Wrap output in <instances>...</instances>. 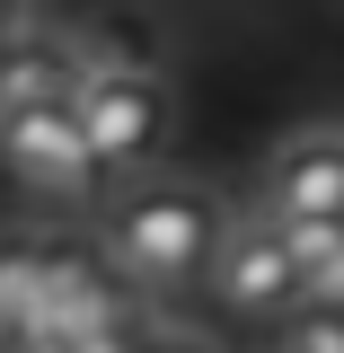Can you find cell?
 <instances>
[{"mask_svg": "<svg viewBox=\"0 0 344 353\" xmlns=\"http://www.w3.org/2000/svg\"><path fill=\"white\" fill-rule=\"evenodd\" d=\"M18 27H27V0H0V44L18 36Z\"/></svg>", "mask_w": 344, "mask_h": 353, "instance_id": "cell-11", "label": "cell"}, {"mask_svg": "<svg viewBox=\"0 0 344 353\" xmlns=\"http://www.w3.org/2000/svg\"><path fill=\"white\" fill-rule=\"evenodd\" d=\"M274 353H344V301H301L274 327Z\"/></svg>", "mask_w": 344, "mask_h": 353, "instance_id": "cell-10", "label": "cell"}, {"mask_svg": "<svg viewBox=\"0 0 344 353\" xmlns=\"http://www.w3.org/2000/svg\"><path fill=\"white\" fill-rule=\"evenodd\" d=\"M212 301L230 309V318H256V327H283V318L309 301L301 265H292L283 230H274L265 212L230 221V239H221V256H212Z\"/></svg>", "mask_w": 344, "mask_h": 353, "instance_id": "cell-4", "label": "cell"}, {"mask_svg": "<svg viewBox=\"0 0 344 353\" xmlns=\"http://www.w3.org/2000/svg\"><path fill=\"white\" fill-rule=\"evenodd\" d=\"M71 124L97 150L106 176H159L168 159V132H176V97L168 80H141V71H88V88L71 97Z\"/></svg>", "mask_w": 344, "mask_h": 353, "instance_id": "cell-2", "label": "cell"}, {"mask_svg": "<svg viewBox=\"0 0 344 353\" xmlns=\"http://www.w3.org/2000/svg\"><path fill=\"white\" fill-rule=\"evenodd\" d=\"M88 44L80 27H44V18H27L18 36L0 44V115H18V106H71L88 88Z\"/></svg>", "mask_w": 344, "mask_h": 353, "instance_id": "cell-6", "label": "cell"}, {"mask_svg": "<svg viewBox=\"0 0 344 353\" xmlns=\"http://www.w3.org/2000/svg\"><path fill=\"white\" fill-rule=\"evenodd\" d=\"M247 212L283 221H344V124H301L265 150V176H256V203Z\"/></svg>", "mask_w": 344, "mask_h": 353, "instance_id": "cell-5", "label": "cell"}, {"mask_svg": "<svg viewBox=\"0 0 344 353\" xmlns=\"http://www.w3.org/2000/svg\"><path fill=\"white\" fill-rule=\"evenodd\" d=\"M36 301H44V239H0V336L9 327H36Z\"/></svg>", "mask_w": 344, "mask_h": 353, "instance_id": "cell-8", "label": "cell"}, {"mask_svg": "<svg viewBox=\"0 0 344 353\" xmlns=\"http://www.w3.org/2000/svg\"><path fill=\"white\" fill-rule=\"evenodd\" d=\"M230 194L203 185V176H132L106 194V212H97V256L124 274L141 301H168V292H194V283H212V256L221 239H230Z\"/></svg>", "mask_w": 344, "mask_h": 353, "instance_id": "cell-1", "label": "cell"}, {"mask_svg": "<svg viewBox=\"0 0 344 353\" xmlns=\"http://www.w3.org/2000/svg\"><path fill=\"white\" fill-rule=\"evenodd\" d=\"M283 230V221H274ZM283 248H292V265H301L309 301H327L344 283V221H301V230H283Z\"/></svg>", "mask_w": 344, "mask_h": 353, "instance_id": "cell-9", "label": "cell"}, {"mask_svg": "<svg viewBox=\"0 0 344 353\" xmlns=\"http://www.w3.org/2000/svg\"><path fill=\"white\" fill-rule=\"evenodd\" d=\"M0 159L44 203H62V212H88L97 203L106 212V168H97V150L80 141L71 106H18V115H0Z\"/></svg>", "mask_w": 344, "mask_h": 353, "instance_id": "cell-3", "label": "cell"}, {"mask_svg": "<svg viewBox=\"0 0 344 353\" xmlns=\"http://www.w3.org/2000/svg\"><path fill=\"white\" fill-rule=\"evenodd\" d=\"M80 44H88L97 71H141V80H159V27H150L141 9H106V18H88Z\"/></svg>", "mask_w": 344, "mask_h": 353, "instance_id": "cell-7", "label": "cell"}]
</instances>
